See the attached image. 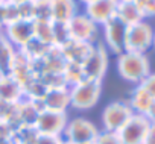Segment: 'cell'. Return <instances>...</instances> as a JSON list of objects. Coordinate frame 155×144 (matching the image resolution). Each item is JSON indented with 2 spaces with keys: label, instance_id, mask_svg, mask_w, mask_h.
I'll return each mask as SVG.
<instances>
[{
  "label": "cell",
  "instance_id": "cell-2",
  "mask_svg": "<svg viewBox=\"0 0 155 144\" xmlns=\"http://www.w3.org/2000/svg\"><path fill=\"white\" fill-rule=\"evenodd\" d=\"M99 129L93 121L84 117H76L68 120L64 132H62V141L67 144H94Z\"/></svg>",
  "mask_w": 155,
  "mask_h": 144
},
{
  "label": "cell",
  "instance_id": "cell-28",
  "mask_svg": "<svg viewBox=\"0 0 155 144\" xmlns=\"http://www.w3.org/2000/svg\"><path fill=\"white\" fill-rule=\"evenodd\" d=\"M47 90H56V88H68L65 78L62 73H44L37 76Z\"/></svg>",
  "mask_w": 155,
  "mask_h": 144
},
{
  "label": "cell",
  "instance_id": "cell-31",
  "mask_svg": "<svg viewBox=\"0 0 155 144\" xmlns=\"http://www.w3.org/2000/svg\"><path fill=\"white\" fill-rule=\"evenodd\" d=\"M17 20H20L17 3L5 2V26H6V24H11V23H14V21H17ZM5 26H3V27H5Z\"/></svg>",
  "mask_w": 155,
  "mask_h": 144
},
{
  "label": "cell",
  "instance_id": "cell-40",
  "mask_svg": "<svg viewBox=\"0 0 155 144\" xmlns=\"http://www.w3.org/2000/svg\"><path fill=\"white\" fill-rule=\"evenodd\" d=\"M0 144H14L12 138H5V139H0Z\"/></svg>",
  "mask_w": 155,
  "mask_h": 144
},
{
  "label": "cell",
  "instance_id": "cell-16",
  "mask_svg": "<svg viewBox=\"0 0 155 144\" xmlns=\"http://www.w3.org/2000/svg\"><path fill=\"white\" fill-rule=\"evenodd\" d=\"M94 44L91 43H84V41H76V40H70L67 41L61 50L67 59V62H73V64H79L82 65L84 61L88 58V55L91 53Z\"/></svg>",
  "mask_w": 155,
  "mask_h": 144
},
{
  "label": "cell",
  "instance_id": "cell-19",
  "mask_svg": "<svg viewBox=\"0 0 155 144\" xmlns=\"http://www.w3.org/2000/svg\"><path fill=\"white\" fill-rule=\"evenodd\" d=\"M43 111L41 103L32 102L28 99H23L18 102V123L20 126H34L37 123V118L40 112Z\"/></svg>",
  "mask_w": 155,
  "mask_h": 144
},
{
  "label": "cell",
  "instance_id": "cell-24",
  "mask_svg": "<svg viewBox=\"0 0 155 144\" xmlns=\"http://www.w3.org/2000/svg\"><path fill=\"white\" fill-rule=\"evenodd\" d=\"M23 93H25V99L41 103L44 94L47 93V88L44 87V84H43L38 78H35V79H32V81L23 88Z\"/></svg>",
  "mask_w": 155,
  "mask_h": 144
},
{
  "label": "cell",
  "instance_id": "cell-7",
  "mask_svg": "<svg viewBox=\"0 0 155 144\" xmlns=\"http://www.w3.org/2000/svg\"><path fill=\"white\" fill-rule=\"evenodd\" d=\"M132 109L126 102H113L102 112V124L107 132H119L120 127L131 118Z\"/></svg>",
  "mask_w": 155,
  "mask_h": 144
},
{
  "label": "cell",
  "instance_id": "cell-38",
  "mask_svg": "<svg viewBox=\"0 0 155 144\" xmlns=\"http://www.w3.org/2000/svg\"><path fill=\"white\" fill-rule=\"evenodd\" d=\"M144 117L150 121V124H155V100H153V103L150 105V108L147 109V112L144 114Z\"/></svg>",
  "mask_w": 155,
  "mask_h": 144
},
{
  "label": "cell",
  "instance_id": "cell-25",
  "mask_svg": "<svg viewBox=\"0 0 155 144\" xmlns=\"http://www.w3.org/2000/svg\"><path fill=\"white\" fill-rule=\"evenodd\" d=\"M34 37L53 46V21H34Z\"/></svg>",
  "mask_w": 155,
  "mask_h": 144
},
{
  "label": "cell",
  "instance_id": "cell-35",
  "mask_svg": "<svg viewBox=\"0 0 155 144\" xmlns=\"http://www.w3.org/2000/svg\"><path fill=\"white\" fill-rule=\"evenodd\" d=\"M34 144H62V136H55V135H41L38 133Z\"/></svg>",
  "mask_w": 155,
  "mask_h": 144
},
{
  "label": "cell",
  "instance_id": "cell-48",
  "mask_svg": "<svg viewBox=\"0 0 155 144\" xmlns=\"http://www.w3.org/2000/svg\"><path fill=\"white\" fill-rule=\"evenodd\" d=\"M2 2H6V0H2Z\"/></svg>",
  "mask_w": 155,
  "mask_h": 144
},
{
  "label": "cell",
  "instance_id": "cell-11",
  "mask_svg": "<svg viewBox=\"0 0 155 144\" xmlns=\"http://www.w3.org/2000/svg\"><path fill=\"white\" fill-rule=\"evenodd\" d=\"M8 76H11L17 84L21 85V88H25L32 79L37 78L35 68H34V62L28 56H25L20 50H17L14 58H12V62H11V67H9V71H8Z\"/></svg>",
  "mask_w": 155,
  "mask_h": 144
},
{
  "label": "cell",
  "instance_id": "cell-13",
  "mask_svg": "<svg viewBox=\"0 0 155 144\" xmlns=\"http://www.w3.org/2000/svg\"><path fill=\"white\" fill-rule=\"evenodd\" d=\"M117 0H94V2L85 5L84 8V14L94 21L97 26L99 24H105L107 21L113 20L116 17V11H117Z\"/></svg>",
  "mask_w": 155,
  "mask_h": 144
},
{
  "label": "cell",
  "instance_id": "cell-8",
  "mask_svg": "<svg viewBox=\"0 0 155 144\" xmlns=\"http://www.w3.org/2000/svg\"><path fill=\"white\" fill-rule=\"evenodd\" d=\"M68 123L67 112H53L43 109L37 118L35 130L41 135H55L61 136Z\"/></svg>",
  "mask_w": 155,
  "mask_h": 144
},
{
  "label": "cell",
  "instance_id": "cell-20",
  "mask_svg": "<svg viewBox=\"0 0 155 144\" xmlns=\"http://www.w3.org/2000/svg\"><path fill=\"white\" fill-rule=\"evenodd\" d=\"M116 17L123 21L126 26L140 23L144 20L140 8L137 6V3L134 0H126V2H119L117 5V11H116Z\"/></svg>",
  "mask_w": 155,
  "mask_h": 144
},
{
  "label": "cell",
  "instance_id": "cell-4",
  "mask_svg": "<svg viewBox=\"0 0 155 144\" xmlns=\"http://www.w3.org/2000/svg\"><path fill=\"white\" fill-rule=\"evenodd\" d=\"M153 27L147 21H140L128 26L126 40H125V52L132 53H146L152 47Z\"/></svg>",
  "mask_w": 155,
  "mask_h": 144
},
{
  "label": "cell",
  "instance_id": "cell-39",
  "mask_svg": "<svg viewBox=\"0 0 155 144\" xmlns=\"http://www.w3.org/2000/svg\"><path fill=\"white\" fill-rule=\"evenodd\" d=\"M5 26V2H0V29Z\"/></svg>",
  "mask_w": 155,
  "mask_h": 144
},
{
  "label": "cell",
  "instance_id": "cell-3",
  "mask_svg": "<svg viewBox=\"0 0 155 144\" xmlns=\"http://www.w3.org/2000/svg\"><path fill=\"white\" fill-rule=\"evenodd\" d=\"M70 91V106L74 109H90L96 106L102 94V82L84 79L68 88Z\"/></svg>",
  "mask_w": 155,
  "mask_h": 144
},
{
  "label": "cell",
  "instance_id": "cell-49",
  "mask_svg": "<svg viewBox=\"0 0 155 144\" xmlns=\"http://www.w3.org/2000/svg\"><path fill=\"white\" fill-rule=\"evenodd\" d=\"M0 2H2V0H0Z\"/></svg>",
  "mask_w": 155,
  "mask_h": 144
},
{
  "label": "cell",
  "instance_id": "cell-36",
  "mask_svg": "<svg viewBox=\"0 0 155 144\" xmlns=\"http://www.w3.org/2000/svg\"><path fill=\"white\" fill-rule=\"evenodd\" d=\"M147 93H149V96L155 100V73H149V76L140 84Z\"/></svg>",
  "mask_w": 155,
  "mask_h": 144
},
{
  "label": "cell",
  "instance_id": "cell-30",
  "mask_svg": "<svg viewBox=\"0 0 155 144\" xmlns=\"http://www.w3.org/2000/svg\"><path fill=\"white\" fill-rule=\"evenodd\" d=\"M70 40L71 38H70L67 23H53V46L62 47Z\"/></svg>",
  "mask_w": 155,
  "mask_h": 144
},
{
  "label": "cell",
  "instance_id": "cell-9",
  "mask_svg": "<svg viewBox=\"0 0 155 144\" xmlns=\"http://www.w3.org/2000/svg\"><path fill=\"white\" fill-rule=\"evenodd\" d=\"M67 26H68L71 40L94 44V40L97 37V24L94 21H91L84 12H78L67 23Z\"/></svg>",
  "mask_w": 155,
  "mask_h": 144
},
{
  "label": "cell",
  "instance_id": "cell-47",
  "mask_svg": "<svg viewBox=\"0 0 155 144\" xmlns=\"http://www.w3.org/2000/svg\"><path fill=\"white\" fill-rule=\"evenodd\" d=\"M62 144H67V142H64V141H62Z\"/></svg>",
  "mask_w": 155,
  "mask_h": 144
},
{
  "label": "cell",
  "instance_id": "cell-44",
  "mask_svg": "<svg viewBox=\"0 0 155 144\" xmlns=\"http://www.w3.org/2000/svg\"><path fill=\"white\" fill-rule=\"evenodd\" d=\"M14 144H31V142H14Z\"/></svg>",
  "mask_w": 155,
  "mask_h": 144
},
{
  "label": "cell",
  "instance_id": "cell-37",
  "mask_svg": "<svg viewBox=\"0 0 155 144\" xmlns=\"http://www.w3.org/2000/svg\"><path fill=\"white\" fill-rule=\"evenodd\" d=\"M143 144H155V124H150V127L144 136Z\"/></svg>",
  "mask_w": 155,
  "mask_h": 144
},
{
  "label": "cell",
  "instance_id": "cell-46",
  "mask_svg": "<svg viewBox=\"0 0 155 144\" xmlns=\"http://www.w3.org/2000/svg\"><path fill=\"white\" fill-rule=\"evenodd\" d=\"M0 37H2V29H0Z\"/></svg>",
  "mask_w": 155,
  "mask_h": 144
},
{
  "label": "cell",
  "instance_id": "cell-21",
  "mask_svg": "<svg viewBox=\"0 0 155 144\" xmlns=\"http://www.w3.org/2000/svg\"><path fill=\"white\" fill-rule=\"evenodd\" d=\"M152 103H153V99L149 96V93L141 85L135 87V90L132 91L131 99L128 102V105L131 106L132 112L134 114H141V115H144L147 112V109L150 108Z\"/></svg>",
  "mask_w": 155,
  "mask_h": 144
},
{
  "label": "cell",
  "instance_id": "cell-26",
  "mask_svg": "<svg viewBox=\"0 0 155 144\" xmlns=\"http://www.w3.org/2000/svg\"><path fill=\"white\" fill-rule=\"evenodd\" d=\"M34 21H52V0H34Z\"/></svg>",
  "mask_w": 155,
  "mask_h": 144
},
{
  "label": "cell",
  "instance_id": "cell-33",
  "mask_svg": "<svg viewBox=\"0 0 155 144\" xmlns=\"http://www.w3.org/2000/svg\"><path fill=\"white\" fill-rule=\"evenodd\" d=\"M94 144H120V139H119V136H117L116 132L102 130V132H99Z\"/></svg>",
  "mask_w": 155,
  "mask_h": 144
},
{
  "label": "cell",
  "instance_id": "cell-5",
  "mask_svg": "<svg viewBox=\"0 0 155 144\" xmlns=\"http://www.w3.org/2000/svg\"><path fill=\"white\" fill-rule=\"evenodd\" d=\"M150 127V121L141 114H132L131 118L120 127L117 133L120 144H143Z\"/></svg>",
  "mask_w": 155,
  "mask_h": 144
},
{
  "label": "cell",
  "instance_id": "cell-12",
  "mask_svg": "<svg viewBox=\"0 0 155 144\" xmlns=\"http://www.w3.org/2000/svg\"><path fill=\"white\" fill-rule=\"evenodd\" d=\"M2 35L18 50L34 38V21L17 20L11 24H6L2 29Z\"/></svg>",
  "mask_w": 155,
  "mask_h": 144
},
{
  "label": "cell",
  "instance_id": "cell-6",
  "mask_svg": "<svg viewBox=\"0 0 155 144\" xmlns=\"http://www.w3.org/2000/svg\"><path fill=\"white\" fill-rule=\"evenodd\" d=\"M108 70V50L105 46L94 44L91 53L82 64V73L85 79L102 82Z\"/></svg>",
  "mask_w": 155,
  "mask_h": 144
},
{
  "label": "cell",
  "instance_id": "cell-42",
  "mask_svg": "<svg viewBox=\"0 0 155 144\" xmlns=\"http://www.w3.org/2000/svg\"><path fill=\"white\" fill-rule=\"evenodd\" d=\"M76 2H79V3H82V5L85 6V5H88V3H91V2H94V0H76Z\"/></svg>",
  "mask_w": 155,
  "mask_h": 144
},
{
  "label": "cell",
  "instance_id": "cell-29",
  "mask_svg": "<svg viewBox=\"0 0 155 144\" xmlns=\"http://www.w3.org/2000/svg\"><path fill=\"white\" fill-rule=\"evenodd\" d=\"M38 132L35 130L34 126H18L12 132V139L14 142H31L34 144Z\"/></svg>",
  "mask_w": 155,
  "mask_h": 144
},
{
  "label": "cell",
  "instance_id": "cell-14",
  "mask_svg": "<svg viewBox=\"0 0 155 144\" xmlns=\"http://www.w3.org/2000/svg\"><path fill=\"white\" fill-rule=\"evenodd\" d=\"M65 65H67V59H65L61 47H56V46H52L43 59L34 62L37 76L44 75V73H62Z\"/></svg>",
  "mask_w": 155,
  "mask_h": 144
},
{
  "label": "cell",
  "instance_id": "cell-41",
  "mask_svg": "<svg viewBox=\"0 0 155 144\" xmlns=\"http://www.w3.org/2000/svg\"><path fill=\"white\" fill-rule=\"evenodd\" d=\"M6 2H12V3L20 5V3H26V2H34V0H6Z\"/></svg>",
  "mask_w": 155,
  "mask_h": 144
},
{
  "label": "cell",
  "instance_id": "cell-1",
  "mask_svg": "<svg viewBox=\"0 0 155 144\" xmlns=\"http://www.w3.org/2000/svg\"><path fill=\"white\" fill-rule=\"evenodd\" d=\"M117 71L122 79L140 85L150 73V64L146 55L123 52L117 55Z\"/></svg>",
  "mask_w": 155,
  "mask_h": 144
},
{
  "label": "cell",
  "instance_id": "cell-17",
  "mask_svg": "<svg viewBox=\"0 0 155 144\" xmlns=\"http://www.w3.org/2000/svg\"><path fill=\"white\" fill-rule=\"evenodd\" d=\"M78 14L76 0H52V21L68 23Z\"/></svg>",
  "mask_w": 155,
  "mask_h": 144
},
{
  "label": "cell",
  "instance_id": "cell-27",
  "mask_svg": "<svg viewBox=\"0 0 155 144\" xmlns=\"http://www.w3.org/2000/svg\"><path fill=\"white\" fill-rule=\"evenodd\" d=\"M62 75L65 78V82L70 87L76 85V84H79L81 81H84V73H82V65L79 64H73V62H67L64 71H62Z\"/></svg>",
  "mask_w": 155,
  "mask_h": 144
},
{
  "label": "cell",
  "instance_id": "cell-23",
  "mask_svg": "<svg viewBox=\"0 0 155 144\" xmlns=\"http://www.w3.org/2000/svg\"><path fill=\"white\" fill-rule=\"evenodd\" d=\"M17 49L2 35L0 37V76H6Z\"/></svg>",
  "mask_w": 155,
  "mask_h": 144
},
{
  "label": "cell",
  "instance_id": "cell-32",
  "mask_svg": "<svg viewBox=\"0 0 155 144\" xmlns=\"http://www.w3.org/2000/svg\"><path fill=\"white\" fill-rule=\"evenodd\" d=\"M140 8L143 17H153L155 15V0H134Z\"/></svg>",
  "mask_w": 155,
  "mask_h": 144
},
{
  "label": "cell",
  "instance_id": "cell-18",
  "mask_svg": "<svg viewBox=\"0 0 155 144\" xmlns=\"http://www.w3.org/2000/svg\"><path fill=\"white\" fill-rule=\"evenodd\" d=\"M25 99V93L20 84H17L11 76H0V102L18 103Z\"/></svg>",
  "mask_w": 155,
  "mask_h": 144
},
{
  "label": "cell",
  "instance_id": "cell-15",
  "mask_svg": "<svg viewBox=\"0 0 155 144\" xmlns=\"http://www.w3.org/2000/svg\"><path fill=\"white\" fill-rule=\"evenodd\" d=\"M41 106L46 111L53 112H65L70 106V91L68 88H56V90H47L41 100Z\"/></svg>",
  "mask_w": 155,
  "mask_h": 144
},
{
  "label": "cell",
  "instance_id": "cell-22",
  "mask_svg": "<svg viewBox=\"0 0 155 144\" xmlns=\"http://www.w3.org/2000/svg\"><path fill=\"white\" fill-rule=\"evenodd\" d=\"M52 46H49V44H46V43H43V41H40V40H37L35 37L32 38V40H29L21 49H18L25 56H28L32 62H37V61H40V59H43L44 58V55L49 52V49H50Z\"/></svg>",
  "mask_w": 155,
  "mask_h": 144
},
{
  "label": "cell",
  "instance_id": "cell-34",
  "mask_svg": "<svg viewBox=\"0 0 155 144\" xmlns=\"http://www.w3.org/2000/svg\"><path fill=\"white\" fill-rule=\"evenodd\" d=\"M18 6V15L20 20H28V21H34V2H26V3H20Z\"/></svg>",
  "mask_w": 155,
  "mask_h": 144
},
{
  "label": "cell",
  "instance_id": "cell-45",
  "mask_svg": "<svg viewBox=\"0 0 155 144\" xmlns=\"http://www.w3.org/2000/svg\"><path fill=\"white\" fill-rule=\"evenodd\" d=\"M117 2H126V0H117Z\"/></svg>",
  "mask_w": 155,
  "mask_h": 144
},
{
  "label": "cell",
  "instance_id": "cell-43",
  "mask_svg": "<svg viewBox=\"0 0 155 144\" xmlns=\"http://www.w3.org/2000/svg\"><path fill=\"white\" fill-rule=\"evenodd\" d=\"M152 47L155 49V29H153V38H152Z\"/></svg>",
  "mask_w": 155,
  "mask_h": 144
},
{
  "label": "cell",
  "instance_id": "cell-10",
  "mask_svg": "<svg viewBox=\"0 0 155 144\" xmlns=\"http://www.w3.org/2000/svg\"><path fill=\"white\" fill-rule=\"evenodd\" d=\"M126 30H128V26L123 21H120L117 17H114L113 20L104 24V40H105L107 47L113 53L120 55L125 52Z\"/></svg>",
  "mask_w": 155,
  "mask_h": 144
}]
</instances>
